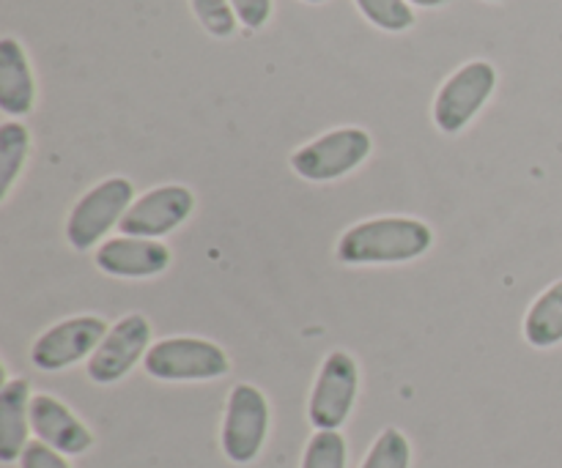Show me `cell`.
<instances>
[{
    "instance_id": "obj_1",
    "label": "cell",
    "mask_w": 562,
    "mask_h": 468,
    "mask_svg": "<svg viewBox=\"0 0 562 468\" xmlns=\"http://www.w3.org/2000/svg\"><path fill=\"white\" fill-rule=\"evenodd\" d=\"M431 244L434 230L423 219L379 217L346 230L335 255L346 266H387L415 261L426 255Z\"/></svg>"
},
{
    "instance_id": "obj_2",
    "label": "cell",
    "mask_w": 562,
    "mask_h": 468,
    "mask_svg": "<svg viewBox=\"0 0 562 468\" xmlns=\"http://www.w3.org/2000/svg\"><path fill=\"white\" fill-rule=\"evenodd\" d=\"M132 197H135V186H132V181L121 179V175L88 190L75 203L69 219H66V241L77 252H88L91 247H97L110 230L119 228L121 219L126 217V212L135 203Z\"/></svg>"
},
{
    "instance_id": "obj_3",
    "label": "cell",
    "mask_w": 562,
    "mask_h": 468,
    "mask_svg": "<svg viewBox=\"0 0 562 468\" xmlns=\"http://www.w3.org/2000/svg\"><path fill=\"white\" fill-rule=\"evenodd\" d=\"M143 367L159 381H212L228 373V354L201 338H168L148 349Z\"/></svg>"
},
{
    "instance_id": "obj_4",
    "label": "cell",
    "mask_w": 562,
    "mask_h": 468,
    "mask_svg": "<svg viewBox=\"0 0 562 468\" xmlns=\"http://www.w3.org/2000/svg\"><path fill=\"white\" fill-rule=\"evenodd\" d=\"M373 140L360 126H344L291 153V168L305 181H335L360 168L371 153Z\"/></svg>"
},
{
    "instance_id": "obj_5",
    "label": "cell",
    "mask_w": 562,
    "mask_h": 468,
    "mask_svg": "<svg viewBox=\"0 0 562 468\" xmlns=\"http://www.w3.org/2000/svg\"><path fill=\"white\" fill-rule=\"evenodd\" d=\"M497 85V71L488 60H472L461 66L450 80L439 88L437 102H434V124L448 135L464 129L477 110L492 99Z\"/></svg>"
},
{
    "instance_id": "obj_6",
    "label": "cell",
    "mask_w": 562,
    "mask_h": 468,
    "mask_svg": "<svg viewBox=\"0 0 562 468\" xmlns=\"http://www.w3.org/2000/svg\"><path fill=\"white\" fill-rule=\"evenodd\" d=\"M110 327L99 316H75L49 327L33 343L31 362L44 373H58L97 354Z\"/></svg>"
},
{
    "instance_id": "obj_7",
    "label": "cell",
    "mask_w": 562,
    "mask_h": 468,
    "mask_svg": "<svg viewBox=\"0 0 562 468\" xmlns=\"http://www.w3.org/2000/svg\"><path fill=\"white\" fill-rule=\"evenodd\" d=\"M269 433V403L252 384L231 389L223 420V453L234 464H250L263 449Z\"/></svg>"
},
{
    "instance_id": "obj_8",
    "label": "cell",
    "mask_w": 562,
    "mask_h": 468,
    "mask_svg": "<svg viewBox=\"0 0 562 468\" xmlns=\"http://www.w3.org/2000/svg\"><path fill=\"white\" fill-rule=\"evenodd\" d=\"M357 387H360L357 362L346 351H333L318 370L311 406H307L313 427L316 431H338L355 409Z\"/></svg>"
},
{
    "instance_id": "obj_9",
    "label": "cell",
    "mask_w": 562,
    "mask_h": 468,
    "mask_svg": "<svg viewBox=\"0 0 562 468\" xmlns=\"http://www.w3.org/2000/svg\"><path fill=\"white\" fill-rule=\"evenodd\" d=\"M151 349V323L140 312H130L113 323L108 338L88 359V378L93 384H115L132 370L140 359H146Z\"/></svg>"
},
{
    "instance_id": "obj_10",
    "label": "cell",
    "mask_w": 562,
    "mask_h": 468,
    "mask_svg": "<svg viewBox=\"0 0 562 468\" xmlns=\"http://www.w3.org/2000/svg\"><path fill=\"white\" fill-rule=\"evenodd\" d=\"M192 208H195V195L187 186H157L132 203L119 230L124 236H135V239H162V236L173 233L179 225H184Z\"/></svg>"
},
{
    "instance_id": "obj_11",
    "label": "cell",
    "mask_w": 562,
    "mask_h": 468,
    "mask_svg": "<svg viewBox=\"0 0 562 468\" xmlns=\"http://www.w3.org/2000/svg\"><path fill=\"white\" fill-rule=\"evenodd\" d=\"M170 250L157 239H135V236H115L102 241L93 255V263L110 277L146 279L157 277L170 266Z\"/></svg>"
},
{
    "instance_id": "obj_12",
    "label": "cell",
    "mask_w": 562,
    "mask_h": 468,
    "mask_svg": "<svg viewBox=\"0 0 562 468\" xmlns=\"http://www.w3.org/2000/svg\"><path fill=\"white\" fill-rule=\"evenodd\" d=\"M31 431L60 455H82L93 444L91 431L53 395H33Z\"/></svg>"
},
{
    "instance_id": "obj_13",
    "label": "cell",
    "mask_w": 562,
    "mask_h": 468,
    "mask_svg": "<svg viewBox=\"0 0 562 468\" xmlns=\"http://www.w3.org/2000/svg\"><path fill=\"white\" fill-rule=\"evenodd\" d=\"M31 384L25 378L5 381L0 389V460L14 464L22 458L31 433Z\"/></svg>"
},
{
    "instance_id": "obj_14",
    "label": "cell",
    "mask_w": 562,
    "mask_h": 468,
    "mask_svg": "<svg viewBox=\"0 0 562 468\" xmlns=\"http://www.w3.org/2000/svg\"><path fill=\"white\" fill-rule=\"evenodd\" d=\"M36 99L31 66L25 49L16 38L5 36L0 42V110L5 115H27Z\"/></svg>"
},
{
    "instance_id": "obj_15",
    "label": "cell",
    "mask_w": 562,
    "mask_h": 468,
    "mask_svg": "<svg viewBox=\"0 0 562 468\" xmlns=\"http://www.w3.org/2000/svg\"><path fill=\"white\" fill-rule=\"evenodd\" d=\"M525 338L532 349H554L562 343V279L532 301L525 318Z\"/></svg>"
},
{
    "instance_id": "obj_16",
    "label": "cell",
    "mask_w": 562,
    "mask_h": 468,
    "mask_svg": "<svg viewBox=\"0 0 562 468\" xmlns=\"http://www.w3.org/2000/svg\"><path fill=\"white\" fill-rule=\"evenodd\" d=\"M27 151H31V135L25 126L14 121L0 124V197H9L16 175L25 168Z\"/></svg>"
},
{
    "instance_id": "obj_17",
    "label": "cell",
    "mask_w": 562,
    "mask_h": 468,
    "mask_svg": "<svg viewBox=\"0 0 562 468\" xmlns=\"http://www.w3.org/2000/svg\"><path fill=\"white\" fill-rule=\"evenodd\" d=\"M368 22L390 33L409 31L415 25V11L406 0H355Z\"/></svg>"
},
{
    "instance_id": "obj_18",
    "label": "cell",
    "mask_w": 562,
    "mask_h": 468,
    "mask_svg": "<svg viewBox=\"0 0 562 468\" xmlns=\"http://www.w3.org/2000/svg\"><path fill=\"white\" fill-rule=\"evenodd\" d=\"M412 447L406 436L395 427H387L382 436L373 442L371 453L362 460V468H409Z\"/></svg>"
},
{
    "instance_id": "obj_19",
    "label": "cell",
    "mask_w": 562,
    "mask_h": 468,
    "mask_svg": "<svg viewBox=\"0 0 562 468\" xmlns=\"http://www.w3.org/2000/svg\"><path fill=\"white\" fill-rule=\"evenodd\" d=\"M346 438L338 431H318L307 442L302 468H346Z\"/></svg>"
},
{
    "instance_id": "obj_20",
    "label": "cell",
    "mask_w": 562,
    "mask_h": 468,
    "mask_svg": "<svg viewBox=\"0 0 562 468\" xmlns=\"http://www.w3.org/2000/svg\"><path fill=\"white\" fill-rule=\"evenodd\" d=\"M190 3H192V11H195L198 22H201L212 36L217 38L234 36L239 16H236L231 0H190Z\"/></svg>"
},
{
    "instance_id": "obj_21",
    "label": "cell",
    "mask_w": 562,
    "mask_h": 468,
    "mask_svg": "<svg viewBox=\"0 0 562 468\" xmlns=\"http://www.w3.org/2000/svg\"><path fill=\"white\" fill-rule=\"evenodd\" d=\"M22 468H71L69 464H66L64 455L58 453V449L47 447L44 442H31L25 447V453H22L20 458Z\"/></svg>"
},
{
    "instance_id": "obj_22",
    "label": "cell",
    "mask_w": 562,
    "mask_h": 468,
    "mask_svg": "<svg viewBox=\"0 0 562 468\" xmlns=\"http://www.w3.org/2000/svg\"><path fill=\"white\" fill-rule=\"evenodd\" d=\"M231 5L241 25L252 27V31L267 25V20L272 16V0H231Z\"/></svg>"
},
{
    "instance_id": "obj_23",
    "label": "cell",
    "mask_w": 562,
    "mask_h": 468,
    "mask_svg": "<svg viewBox=\"0 0 562 468\" xmlns=\"http://www.w3.org/2000/svg\"><path fill=\"white\" fill-rule=\"evenodd\" d=\"M406 3H415L420 5V9H434V5H442L445 0H406Z\"/></svg>"
},
{
    "instance_id": "obj_24",
    "label": "cell",
    "mask_w": 562,
    "mask_h": 468,
    "mask_svg": "<svg viewBox=\"0 0 562 468\" xmlns=\"http://www.w3.org/2000/svg\"><path fill=\"white\" fill-rule=\"evenodd\" d=\"M305 3H327V0H305Z\"/></svg>"
},
{
    "instance_id": "obj_25",
    "label": "cell",
    "mask_w": 562,
    "mask_h": 468,
    "mask_svg": "<svg viewBox=\"0 0 562 468\" xmlns=\"http://www.w3.org/2000/svg\"><path fill=\"white\" fill-rule=\"evenodd\" d=\"M494 3H499V0H494Z\"/></svg>"
}]
</instances>
